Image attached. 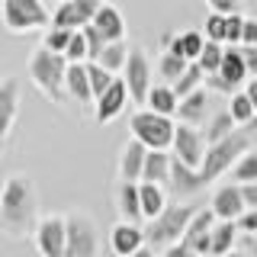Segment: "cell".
<instances>
[{
    "instance_id": "7402d4cb",
    "label": "cell",
    "mask_w": 257,
    "mask_h": 257,
    "mask_svg": "<svg viewBox=\"0 0 257 257\" xmlns=\"http://www.w3.org/2000/svg\"><path fill=\"white\" fill-rule=\"evenodd\" d=\"M116 206H119V215H122L125 222H142V219H145V212H142V193H139V180H122V183H119Z\"/></svg>"
},
{
    "instance_id": "5bb4252c",
    "label": "cell",
    "mask_w": 257,
    "mask_h": 257,
    "mask_svg": "<svg viewBox=\"0 0 257 257\" xmlns=\"http://www.w3.org/2000/svg\"><path fill=\"white\" fill-rule=\"evenodd\" d=\"M109 247H112V254H119V257H135V254H142L145 247V228H142V222H119V225H112V231H109Z\"/></svg>"
},
{
    "instance_id": "30bf717a",
    "label": "cell",
    "mask_w": 257,
    "mask_h": 257,
    "mask_svg": "<svg viewBox=\"0 0 257 257\" xmlns=\"http://www.w3.org/2000/svg\"><path fill=\"white\" fill-rule=\"evenodd\" d=\"M206 148H209V142H206L203 128L190 125V122H177L174 145H171L174 158H180L183 164H190V167H199V164H203V158H206Z\"/></svg>"
},
{
    "instance_id": "f1b7e54d",
    "label": "cell",
    "mask_w": 257,
    "mask_h": 257,
    "mask_svg": "<svg viewBox=\"0 0 257 257\" xmlns=\"http://www.w3.org/2000/svg\"><path fill=\"white\" fill-rule=\"evenodd\" d=\"M187 68H190V58H183V55L171 52V48H164V52H161V58H158V74L164 77L167 84H174V80L180 77Z\"/></svg>"
},
{
    "instance_id": "f6af8a7d",
    "label": "cell",
    "mask_w": 257,
    "mask_h": 257,
    "mask_svg": "<svg viewBox=\"0 0 257 257\" xmlns=\"http://www.w3.org/2000/svg\"><path fill=\"white\" fill-rule=\"evenodd\" d=\"M209 10H219V13H235L241 7V0H206Z\"/></svg>"
},
{
    "instance_id": "5b68a950",
    "label": "cell",
    "mask_w": 257,
    "mask_h": 257,
    "mask_svg": "<svg viewBox=\"0 0 257 257\" xmlns=\"http://www.w3.org/2000/svg\"><path fill=\"white\" fill-rule=\"evenodd\" d=\"M0 16L7 32H16V36L52 26V13L45 10L42 0H0Z\"/></svg>"
},
{
    "instance_id": "3957f363",
    "label": "cell",
    "mask_w": 257,
    "mask_h": 257,
    "mask_svg": "<svg viewBox=\"0 0 257 257\" xmlns=\"http://www.w3.org/2000/svg\"><path fill=\"white\" fill-rule=\"evenodd\" d=\"M68 55L64 52H55V48H48V45H39L36 52H32V58H29V77H32V84L39 87L45 96H52L55 103L64 100V74H68Z\"/></svg>"
},
{
    "instance_id": "e0dca14e",
    "label": "cell",
    "mask_w": 257,
    "mask_h": 257,
    "mask_svg": "<svg viewBox=\"0 0 257 257\" xmlns=\"http://www.w3.org/2000/svg\"><path fill=\"white\" fill-rule=\"evenodd\" d=\"M206 187L209 183H206V177L199 174V167H190V164H183L180 158H174V164H171V190L177 196H193V193H199Z\"/></svg>"
},
{
    "instance_id": "9c48e42d",
    "label": "cell",
    "mask_w": 257,
    "mask_h": 257,
    "mask_svg": "<svg viewBox=\"0 0 257 257\" xmlns=\"http://www.w3.org/2000/svg\"><path fill=\"white\" fill-rule=\"evenodd\" d=\"M32 235H36V247L42 257H64V251H68V215H42Z\"/></svg>"
},
{
    "instance_id": "ba28073f",
    "label": "cell",
    "mask_w": 257,
    "mask_h": 257,
    "mask_svg": "<svg viewBox=\"0 0 257 257\" xmlns=\"http://www.w3.org/2000/svg\"><path fill=\"white\" fill-rule=\"evenodd\" d=\"M100 251V235H96V222L84 212L68 215V251L64 257H93Z\"/></svg>"
},
{
    "instance_id": "4fadbf2b",
    "label": "cell",
    "mask_w": 257,
    "mask_h": 257,
    "mask_svg": "<svg viewBox=\"0 0 257 257\" xmlns=\"http://www.w3.org/2000/svg\"><path fill=\"white\" fill-rule=\"evenodd\" d=\"M100 7H103V0H61V7L52 13V26L80 29L93 20Z\"/></svg>"
},
{
    "instance_id": "b9f144b4",
    "label": "cell",
    "mask_w": 257,
    "mask_h": 257,
    "mask_svg": "<svg viewBox=\"0 0 257 257\" xmlns=\"http://www.w3.org/2000/svg\"><path fill=\"white\" fill-rule=\"evenodd\" d=\"M238 228L244 231V235H257V209H244V212L238 215Z\"/></svg>"
},
{
    "instance_id": "7c38bea8",
    "label": "cell",
    "mask_w": 257,
    "mask_h": 257,
    "mask_svg": "<svg viewBox=\"0 0 257 257\" xmlns=\"http://www.w3.org/2000/svg\"><path fill=\"white\" fill-rule=\"evenodd\" d=\"M128 100H132V93H128L125 77H116V80L106 87V90H103V93L93 100V116H96V122H112V119H116L119 112L125 109Z\"/></svg>"
},
{
    "instance_id": "9a60e30c",
    "label": "cell",
    "mask_w": 257,
    "mask_h": 257,
    "mask_svg": "<svg viewBox=\"0 0 257 257\" xmlns=\"http://www.w3.org/2000/svg\"><path fill=\"white\" fill-rule=\"evenodd\" d=\"M209 206H212L215 219H235L238 222V215L247 209L244 196H241V183H222V187L212 193V203Z\"/></svg>"
},
{
    "instance_id": "8fae6325",
    "label": "cell",
    "mask_w": 257,
    "mask_h": 257,
    "mask_svg": "<svg viewBox=\"0 0 257 257\" xmlns=\"http://www.w3.org/2000/svg\"><path fill=\"white\" fill-rule=\"evenodd\" d=\"M122 77H125L128 93H132L135 103H145V100H148V90H151V84H155V77H151V61H148V55H145V48H139V45L128 48Z\"/></svg>"
},
{
    "instance_id": "681fc988",
    "label": "cell",
    "mask_w": 257,
    "mask_h": 257,
    "mask_svg": "<svg viewBox=\"0 0 257 257\" xmlns=\"http://www.w3.org/2000/svg\"><path fill=\"white\" fill-rule=\"evenodd\" d=\"M244 128H247V132H251V135H257V112H254V119H251V122H247Z\"/></svg>"
},
{
    "instance_id": "277c9868",
    "label": "cell",
    "mask_w": 257,
    "mask_h": 257,
    "mask_svg": "<svg viewBox=\"0 0 257 257\" xmlns=\"http://www.w3.org/2000/svg\"><path fill=\"white\" fill-rule=\"evenodd\" d=\"M247 148H251V132L235 128V132L225 135L222 142H212L206 148V158H203V164H199V174L206 177V183L219 180L222 174H228L231 167H235V161L244 155Z\"/></svg>"
},
{
    "instance_id": "d590c367",
    "label": "cell",
    "mask_w": 257,
    "mask_h": 257,
    "mask_svg": "<svg viewBox=\"0 0 257 257\" xmlns=\"http://www.w3.org/2000/svg\"><path fill=\"white\" fill-rule=\"evenodd\" d=\"M87 74H90V87H93V100H96V96H100L103 90H106V87L112 84V80H116V74H112L109 68H103L100 61H87Z\"/></svg>"
},
{
    "instance_id": "d4e9b609",
    "label": "cell",
    "mask_w": 257,
    "mask_h": 257,
    "mask_svg": "<svg viewBox=\"0 0 257 257\" xmlns=\"http://www.w3.org/2000/svg\"><path fill=\"white\" fill-rule=\"evenodd\" d=\"M90 23L103 32V36H106V42H116V39L125 36V20H122V13H119L112 4H103Z\"/></svg>"
},
{
    "instance_id": "f546056e",
    "label": "cell",
    "mask_w": 257,
    "mask_h": 257,
    "mask_svg": "<svg viewBox=\"0 0 257 257\" xmlns=\"http://www.w3.org/2000/svg\"><path fill=\"white\" fill-rule=\"evenodd\" d=\"M235 128H238L235 116H231L228 109H222V112H215V116H212V119L206 122V128H203V132H206V142L212 145V142H222L225 135H231Z\"/></svg>"
},
{
    "instance_id": "7a4b0ae2",
    "label": "cell",
    "mask_w": 257,
    "mask_h": 257,
    "mask_svg": "<svg viewBox=\"0 0 257 257\" xmlns=\"http://www.w3.org/2000/svg\"><path fill=\"white\" fill-rule=\"evenodd\" d=\"M196 215V206H183V203H167L155 219H148V228H145V244H148V251H161L164 254L171 244L183 238V231H187L190 219Z\"/></svg>"
},
{
    "instance_id": "4316f807",
    "label": "cell",
    "mask_w": 257,
    "mask_h": 257,
    "mask_svg": "<svg viewBox=\"0 0 257 257\" xmlns=\"http://www.w3.org/2000/svg\"><path fill=\"white\" fill-rule=\"evenodd\" d=\"M238 222L235 219H215L212 225V251L209 254H215V257H222V254H228L231 247L238 244Z\"/></svg>"
},
{
    "instance_id": "cb8c5ba5",
    "label": "cell",
    "mask_w": 257,
    "mask_h": 257,
    "mask_svg": "<svg viewBox=\"0 0 257 257\" xmlns=\"http://www.w3.org/2000/svg\"><path fill=\"white\" fill-rule=\"evenodd\" d=\"M171 164H174V155H167V148H148V158H145L142 180L171 183Z\"/></svg>"
},
{
    "instance_id": "8d00e7d4",
    "label": "cell",
    "mask_w": 257,
    "mask_h": 257,
    "mask_svg": "<svg viewBox=\"0 0 257 257\" xmlns=\"http://www.w3.org/2000/svg\"><path fill=\"white\" fill-rule=\"evenodd\" d=\"M80 29H84V36H87V61H96L103 55V48H106V36H103L93 23H87V26H80Z\"/></svg>"
},
{
    "instance_id": "603a6c76",
    "label": "cell",
    "mask_w": 257,
    "mask_h": 257,
    "mask_svg": "<svg viewBox=\"0 0 257 257\" xmlns=\"http://www.w3.org/2000/svg\"><path fill=\"white\" fill-rule=\"evenodd\" d=\"M219 74H222L225 80H231L235 87H241L247 77H251V74H247V61H244V48H241V45H225Z\"/></svg>"
},
{
    "instance_id": "ee69618b",
    "label": "cell",
    "mask_w": 257,
    "mask_h": 257,
    "mask_svg": "<svg viewBox=\"0 0 257 257\" xmlns=\"http://www.w3.org/2000/svg\"><path fill=\"white\" fill-rule=\"evenodd\" d=\"M241 196H244L247 209H257V180H247V183H241Z\"/></svg>"
},
{
    "instance_id": "ab89813d",
    "label": "cell",
    "mask_w": 257,
    "mask_h": 257,
    "mask_svg": "<svg viewBox=\"0 0 257 257\" xmlns=\"http://www.w3.org/2000/svg\"><path fill=\"white\" fill-rule=\"evenodd\" d=\"M64 55H68V61H87V36H84V29L71 32V42L64 48Z\"/></svg>"
},
{
    "instance_id": "7dc6e473",
    "label": "cell",
    "mask_w": 257,
    "mask_h": 257,
    "mask_svg": "<svg viewBox=\"0 0 257 257\" xmlns=\"http://www.w3.org/2000/svg\"><path fill=\"white\" fill-rule=\"evenodd\" d=\"M244 90H247V96H251V103L257 106V77H247L244 80Z\"/></svg>"
},
{
    "instance_id": "44dd1931",
    "label": "cell",
    "mask_w": 257,
    "mask_h": 257,
    "mask_svg": "<svg viewBox=\"0 0 257 257\" xmlns=\"http://www.w3.org/2000/svg\"><path fill=\"white\" fill-rule=\"evenodd\" d=\"M16 112H20V87L13 77H7L0 84V139H7V132L13 128Z\"/></svg>"
},
{
    "instance_id": "52a82bcc",
    "label": "cell",
    "mask_w": 257,
    "mask_h": 257,
    "mask_svg": "<svg viewBox=\"0 0 257 257\" xmlns=\"http://www.w3.org/2000/svg\"><path fill=\"white\" fill-rule=\"evenodd\" d=\"M212 225H215V212L209 209H196V215L190 219L187 231L177 244L167 247V257H183V254H209L212 251Z\"/></svg>"
},
{
    "instance_id": "484cf974",
    "label": "cell",
    "mask_w": 257,
    "mask_h": 257,
    "mask_svg": "<svg viewBox=\"0 0 257 257\" xmlns=\"http://www.w3.org/2000/svg\"><path fill=\"white\" fill-rule=\"evenodd\" d=\"M177 103H180V96H177L174 84L164 80V84H151L145 106H151L155 112H164V116H177Z\"/></svg>"
},
{
    "instance_id": "ac0fdd59",
    "label": "cell",
    "mask_w": 257,
    "mask_h": 257,
    "mask_svg": "<svg viewBox=\"0 0 257 257\" xmlns=\"http://www.w3.org/2000/svg\"><path fill=\"white\" fill-rule=\"evenodd\" d=\"M145 158H148V145L132 139L125 142L122 155H119V177L122 180H142V171H145Z\"/></svg>"
},
{
    "instance_id": "836d02e7",
    "label": "cell",
    "mask_w": 257,
    "mask_h": 257,
    "mask_svg": "<svg viewBox=\"0 0 257 257\" xmlns=\"http://www.w3.org/2000/svg\"><path fill=\"white\" fill-rule=\"evenodd\" d=\"M231 180H235V183L257 180V148H247L244 155L235 161V167H231Z\"/></svg>"
},
{
    "instance_id": "e575fe53",
    "label": "cell",
    "mask_w": 257,
    "mask_h": 257,
    "mask_svg": "<svg viewBox=\"0 0 257 257\" xmlns=\"http://www.w3.org/2000/svg\"><path fill=\"white\" fill-rule=\"evenodd\" d=\"M222 55H225V42H215V39H206L203 52H199V68L206 71V74H212V71L222 68Z\"/></svg>"
},
{
    "instance_id": "2e32d148",
    "label": "cell",
    "mask_w": 257,
    "mask_h": 257,
    "mask_svg": "<svg viewBox=\"0 0 257 257\" xmlns=\"http://www.w3.org/2000/svg\"><path fill=\"white\" fill-rule=\"evenodd\" d=\"M209 116V87H196L193 93L180 96L177 103V122H190V125H203Z\"/></svg>"
},
{
    "instance_id": "d6986e66",
    "label": "cell",
    "mask_w": 257,
    "mask_h": 257,
    "mask_svg": "<svg viewBox=\"0 0 257 257\" xmlns=\"http://www.w3.org/2000/svg\"><path fill=\"white\" fill-rule=\"evenodd\" d=\"M161 42H164V48H171V52L183 55V58H190V61H196L199 52H203V45H206V32L187 29V32H177V36H174V32H164Z\"/></svg>"
},
{
    "instance_id": "6da1fadb",
    "label": "cell",
    "mask_w": 257,
    "mask_h": 257,
    "mask_svg": "<svg viewBox=\"0 0 257 257\" xmlns=\"http://www.w3.org/2000/svg\"><path fill=\"white\" fill-rule=\"evenodd\" d=\"M36 219V190L26 174H10L0 190V228L7 235H26Z\"/></svg>"
},
{
    "instance_id": "ffe728a7",
    "label": "cell",
    "mask_w": 257,
    "mask_h": 257,
    "mask_svg": "<svg viewBox=\"0 0 257 257\" xmlns=\"http://www.w3.org/2000/svg\"><path fill=\"white\" fill-rule=\"evenodd\" d=\"M64 90H68V96H74L77 103H93V87H90V74H87V61H71L68 64Z\"/></svg>"
},
{
    "instance_id": "4dcf8cb0",
    "label": "cell",
    "mask_w": 257,
    "mask_h": 257,
    "mask_svg": "<svg viewBox=\"0 0 257 257\" xmlns=\"http://www.w3.org/2000/svg\"><path fill=\"white\" fill-rule=\"evenodd\" d=\"M228 112L235 116V122L238 125H247L254 119V112H257V106L251 103V96H247V90H235L228 96Z\"/></svg>"
},
{
    "instance_id": "c3c4849f",
    "label": "cell",
    "mask_w": 257,
    "mask_h": 257,
    "mask_svg": "<svg viewBox=\"0 0 257 257\" xmlns=\"http://www.w3.org/2000/svg\"><path fill=\"white\" fill-rule=\"evenodd\" d=\"M247 251L257 254V235H247Z\"/></svg>"
},
{
    "instance_id": "83f0119b",
    "label": "cell",
    "mask_w": 257,
    "mask_h": 257,
    "mask_svg": "<svg viewBox=\"0 0 257 257\" xmlns=\"http://www.w3.org/2000/svg\"><path fill=\"white\" fill-rule=\"evenodd\" d=\"M139 193H142V212H145V219H155L161 209L167 206L164 183H155V180H139Z\"/></svg>"
},
{
    "instance_id": "1f68e13d",
    "label": "cell",
    "mask_w": 257,
    "mask_h": 257,
    "mask_svg": "<svg viewBox=\"0 0 257 257\" xmlns=\"http://www.w3.org/2000/svg\"><path fill=\"white\" fill-rule=\"evenodd\" d=\"M203 84H206V71L199 68V61H190V68L174 80V90H177V96H187V93H193Z\"/></svg>"
},
{
    "instance_id": "7bdbcfd3",
    "label": "cell",
    "mask_w": 257,
    "mask_h": 257,
    "mask_svg": "<svg viewBox=\"0 0 257 257\" xmlns=\"http://www.w3.org/2000/svg\"><path fill=\"white\" fill-rule=\"evenodd\" d=\"M241 45H257V20L244 16V32H241Z\"/></svg>"
},
{
    "instance_id": "f35d334b",
    "label": "cell",
    "mask_w": 257,
    "mask_h": 257,
    "mask_svg": "<svg viewBox=\"0 0 257 257\" xmlns=\"http://www.w3.org/2000/svg\"><path fill=\"white\" fill-rule=\"evenodd\" d=\"M71 32H74V29H64V26H48V29H45L42 45L55 48V52H64V48H68V42H71Z\"/></svg>"
},
{
    "instance_id": "74e56055",
    "label": "cell",
    "mask_w": 257,
    "mask_h": 257,
    "mask_svg": "<svg viewBox=\"0 0 257 257\" xmlns=\"http://www.w3.org/2000/svg\"><path fill=\"white\" fill-rule=\"evenodd\" d=\"M241 32H244V16L238 10L225 13V45H241Z\"/></svg>"
},
{
    "instance_id": "bcb514c9",
    "label": "cell",
    "mask_w": 257,
    "mask_h": 257,
    "mask_svg": "<svg viewBox=\"0 0 257 257\" xmlns=\"http://www.w3.org/2000/svg\"><path fill=\"white\" fill-rule=\"evenodd\" d=\"M244 48V61H247V74L257 77V45H241Z\"/></svg>"
},
{
    "instance_id": "d6a6232c",
    "label": "cell",
    "mask_w": 257,
    "mask_h": 257,
    "mask_svg": "<svg viewBox=\"0 0 257 257\" xmlns=\"http://www.w3.org/2000/svg\"><path fill=\"white\" fill-rule=\"evenodd\" d=\"M125 58H128V45L122 42V39H116V42H106V48H103V55H100L96 61L116 74V71L125 68Z\"/></svg>"
},
{
    "instance_id": "60d3db41",
    "label": "cell",
    "mask_w": 257,
    "mask_h": 257,
    "mask_svg": "<svg viewBox=\"0 0 257 257\" xmlns=\"http://www.w3.org/2000/svg\"><path fill=\"white\" fill-rule=\"evenodd\" d=\"M203 32H206V39L225 42V13H219V10L209 13V16H206V23H203Z\"/></svg>"
},
{
    "instance_id": "8992f818",
    "label": "cell",
    "mask_w": 257,
    "mask_h": 257,
    "mask_svg": "<svg viewBox=\"0 0 257 257\" xmlns=\"http://www.w3.org/2000/svg\"><path fill=\"white\" fill-rule=\"evenodd\" d=\"M128 128L139 142H145L148 148H171L174 145V116H164V112H155L151 106L139 109L132 119H128Z\"/></svg>"
}]
</instances>
